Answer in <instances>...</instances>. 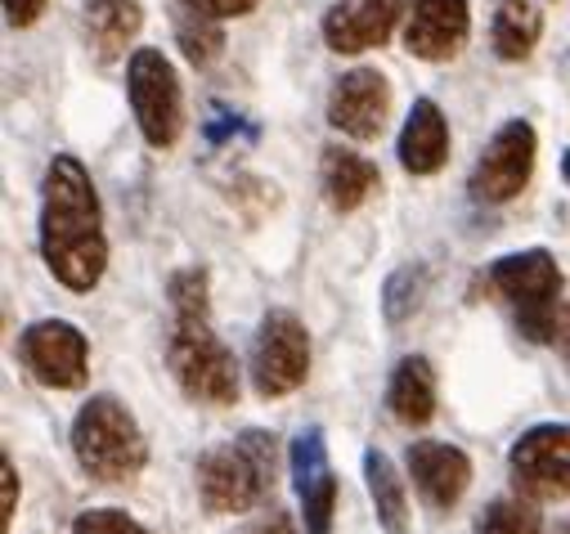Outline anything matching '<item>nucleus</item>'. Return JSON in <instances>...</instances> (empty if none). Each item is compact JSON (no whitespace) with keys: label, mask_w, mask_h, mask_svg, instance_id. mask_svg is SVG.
I'll use <instances>...</instances> for the list:
<instances>
[{"label":"nucleus","mask_w":570,"mask_h":534,"mask_svg":"<svg viewBox=\"0 0 570 534\" xmlns=\"http://www.w3.org/2000/svg\"><path fill=\"white\" fill-rule=\"evenodd\" d=\"M41 256L68 293H90L104 279V211L90 171L72 154H55L41 180Z\"/></svg>","instance_id":"nucleus-1"},{"label":"nucleus","mask_w":570,"mask_h":534,"mask_svg":"<svg viewBox=\"0 0 570 534\" xmlns=\"http://www.w3.org/2000/svg\"><path fill=\"white\" fill-rule=\"evenodd\" d=\"M167 293H171V310H176L167 359H171L180 390L189 399H198V405H212V409L238 405V364H234V350L212 328L207 270L171 275Z\"/></svg>","instance_id":"nucleus-2"},{"label":"nucleus","mask_w":570,"mask_h":534,"mask_svg":"<svg viewBox=\"0 0 570 534\" xmlns=\"http://www.w3.org/2000/svg\"><path fill=\"white\" fill-rule=\"evenodd\" d=\"M274 463H278V441L256 427L243 432L238 441L212 445L194 467L203 507L212 516H234V512L261 507L274 485Z\"/></svg>","instance_id":"nucleus-3"},{"label":"nucleus","mask_w":570,"mask_h":534,"mask_svg":"<svg viewBox=\"0 0 570 534\" xmlns=\"http://www.w3.org/2000/svg\"><path fill=\"white\" fill-rule=\"evenodd\" d=\"M72 458L90 481L126 485L145 472L149 441L117 395H90L72 418Z\"/></svg>","instance_id":"nucleus-4"},{"label":"nucleus","mask_w":570,"mask_h":534,"mask_svg":"<svg viewBox=\"0 0 570 534\" xmlns=\"http://www.w3.org/2000/svg\"><path fill=\"white\" fill-rule=\"evenodd\" d=\"M490 288L517 310V324L530 342H557L561 324V270L552 251L530 247V251H508L490 265Z\"/></svg>","instance_id":"nucleus-5"},{"label":"nucleus","mask_w":570,"mask_h":534,"mask_svg":"<svg viewBox=\"0 0 570 534\" xmlns=\"http://www.w3.org/2000/svg\"><path fill=\"white\" fill-rule=\"evenodd\" d=\"M126 95L139 121V136L154 149H171L185 130V95H180V77L171 59L154 46H139L126 63Z\"/></svg>","instance_id":"nucleus-6"},{"label":"nucleus","mask_w":570,"mask_h":534,"mask_svg":"<svg viewBox=\"0 0 570 534\" xmlns=\"http://www.w3.org/2000/svg\"><path fill=\"white\" fill-rule=\"evenodd\" d=\"M252 386L261 399L293 395L311 377V333L293 310H269L252 337V359H247Z\"/></svg>","instance_id":"nucleus-7"},{"label":"nucleus","mask_w":570,"mask_h":534,"mask_svg":"<svg viewBox=\"0 0 570 534\" xmlns=\"http://www.w3.org/2000/svg\"><path fill=\"white\" fill-rule=\"evenodd\" d=\"M508 472H512L517 494H525L534 503L570 498V423H539V427H530L512 445Z\"/></svg>","instance_id":"nucleus-8"},{"label":"nucleus","mask_w":570,"mask_h":534,"mask_svg":"<svg viewBox=\"0 0 570 534\" xmlns=\"http://www.w3.org/2000/svg\"><path fill=\"white\" fill-rule=\"evenodd\" d=\"M534 149H539V140H534V126L530 121H521V117L503 121L494 130V140L485 145L481 162L472 167V180H468L472 198L476 202H490V207L512 202L530 185V176H534Z\"/></svg>","instance_id":"nucleus-9"},{"label":"nucleus","mask_w":570,"mask_h":534,"mask_svg":"<svg viewBox=\"0 0 570 534\" xmlns=\"http://www.w3.org/2000/svg\"><path fill=\"white\" fill-rule=\"evenodd\" d=\"M19 359L41 386L77 390L86 382V373H90V342L68 319H37L19 337Z\"/></svg>","instance_id":"nucleus-10"},{"label":"nucleus","mask_w":570,"mask_h":534,"mask_svg":"<svg viewBox=\"0 0 570 534\" xmlns=\"http://www.w3.org/2000/svg\"><path fill=\"white\" fill-rule=\"evenodd\" d=\"M288 463H293V490H297V503H302V521H306V534H333V516H337V476H333V463H328V441L320 427H306L293 449H288Z\"/></svg>","instance_id":"nucleus-11"},{"label":"nucleus","mask_w":570,"mask_h":534,"mask_svg":"<svg viewBox=\"0 0 570 534\" xmlns=\"http://www.w3.org/2000/svg\"><path fill=\"white\" fill-rule=\"evenodd\" d=\"M391 112V81L377 68H351L328 95V126L351 140H377Z\"/></svg>","instance_id":"nucleus-12"},{"label":"nucleus","mask_w":570,"mask_h":534,"mask_svg":"<svg viewBox=\"0 0 570 534\" xmlns=\"http://www.w3.org/2000/svg\"><path fill=\"white\" fill-rule=\"evenodd\" d=\"M472 32L468 0H413L404 23V50L426 63H450Z\"/></svg>","instance_id":"nucleus-13"},{"label":"nucleus","mask_w":570,"mask_h":534,"mask_svg":"<svg viewBox=\"0 0 570 534\" xmlns=\"http://www.w3.org/2000/svg\"><path fill=\"white\" fill-rule=\"evenodd\" d=\"M409 476H413V490L422 494L426 507L450 512L472 485V458L445 441H413L409 445Z\"/></svg>","instance_id":"nucleus-14"},{"label":"nucleus","mask_w":570,"mask_h":534,"mask_svg":"<svg viewBox=\"0 0 570 534\" xmlns=\"http://www.w3.org/2000/svg\"><path fill=\"white\" fill-rule=\"evenodd\" d=\"M404 14V0H337L324 14V41L337 55H364L382 46Z\"/></svg>","instance_id":"nucleus-15"},{"label":"nucleus","mask_w":570,"mask_h":534,"mask_svg":"<svg viewBox=\"0 0 570 534\" xmlns=\"http://www.w3.org/2000/svg\"><path fill=\"white\" fill-rule=\"evenodd\" d=\"M395 154L409 176H436L450 162V121L436 99H413Z\"/></svg>","instance_id":"nucleus-16"},{"label":"nucleus","mask_w":570,"mask_h":534,"mask_svg":"<svg viewBox=\"0 0 570 534\" xmlns=\"http://www.w3.org/2000/svg\"><path fill=\"white\" fill-rule=\"evenodd\" d=\"M436 368L426 355H404L391 373V386H386V405L395 414V423L404 427H426L436 418Z\"/></svg>","instance_id":"nucleus-17"},{"label":"nucleus","mask_w":570,"mask_h":534,"mask_svg":"<svg viewBox=\"0 0 570 534\" xmlns=\"http://www.w3.org/2000/svg\"><path fill=\"white\" fill-rule=\"evenodd\" d=\"M377 185H382V176H377V167H373L364 154L337 149V145L324 149L320 189H324V198H328L333 211H355V207H364V202L377 194Z\"/></svg>","instance_id":"nucleus-18"},{"label":"nucleus","mask_w":570,"mask_h":534,"mask_svg":"<svg viewBox=\"0 0 570 534\" xmlns=\"http://www.w3.org/2000/svg\"><path fill=\"white\" fill-rule=\"evenodd\" d=\"M543 32V10L534 0H494V23H490V41L494 55L508 63L530 59V50L539 46Z\"/></svg>","instance_id":"nucleus-19"},{"label":"nucleus","mask_w":570,"mask_h":534,"mask_svg":"<svg viewBox=\"0 0 570 534\" xmlns=\"http://www.w3.org/2000/svg\"><path fill=\"white\" fill-rule=\"evenodd\" d=\"M86 41L104 63H112L139 32V0H86Z\"/></svg>","instance_id":"nucleus-20"},{"label":"nucleus","mask_w":570,"mask_h":534,"mask_svg":"<svg viewBox=\"0 0 570 534\" xmlns=\"http://www.w3.org/2000/svg\"><path fill=\"white\" fill-rule=\"evenodd\" d=\"M171 28H176V41L194 68H207L220 59V50H225L220 19L212 10H203L198 0H171Z\"/></svg>","instance_id":"nucleus-21"},{"label":"nucleus","mask_w":570,"mask_h":534,"mask_svg":"<svg viewBox=\"0 0 570 534\" xmlns=\"http://www.w3.org/2000/svg\"><path fill=\"white\" fill-rule=\"evenodd\" d=\"M364 481H368V498L377 507V521L386 534H404L409 530V494H404V476L395 472V463L382 449L364 454Z\"/></svg>","instance_id":"nucleus-22"},{"label":"nucleus","mask_w":570,"mask_h":534,"mask_svg":"<svg viewBox=\"0 0 570 534\" xmlns=\"http://www.w3.org/2000/svg\"><path fill=\"white\" fill-rule=\"evenodd\" d=\"M426 288H432V270H426L422 260H413V265H400V270L386 279V288H382V315H386L391 324H404V319H413V315L422 310V297H426Z\"/></svg>","instance_id":"nucleus-23"},{"label":"nucleus","mask_w":570,"mask_h":534,"mask_svg":"<svg viewBox=\"0 0 570 534\" xmlns=\"http://www.w3.org/2000/svg\"><path fill=\"white\" fill-rule=\"evenodd\" d=\"M472 534H539V512L534 498L517 494V498H494L485 507V516L476 521Z\"/></svg>","instance_id":"nucleus-24"},{"label":"nucleus","mask_w":570,"mask_h":534,"mask_svg":"<svg viewBox=\"0 0 570 534\" xmlns=\"http://www.w3.org/2000/svg\"><path fill=\"white\" fill-rule=\"evenodd\" d=\"M72 534H154V530H145L135 516H126L121 507H86L72 521Z\"/></svg>","instance_id":"nucleus-25"},{"label":"nucleus","mask_w":570,"mask_h":534,"mask_svg":"<svg viewBox=\"0 0 570 534\" xmlns=\"http://www.w3.org/2000/svg\"><path fill=\"white\" fill-rule=\"evenodd\" d=\"M238 534H297V525H293V516L283 512V507H265V512H256Z\"/></svg>","instance_id":"nucleus-26"},{"label":"nucleus","mask_w":570,"mask_h":534,"mask_svg":"<svg viewBox=\"0 0 570 534\" xmlns=\"http://www.w3.org/2000/svg\"><path fill=\"white\" fill-rule=\"evenodd\" d=\"M50 0H6V19L10 28H32L41 14H46Z\"/></svg>","instance_id":"nucleus-27"},{"label":"nucleus","mask_w":570,"mask_h":534,"mask_svg":"<svg viewBox=\"0 0 570 534\" xmlns=\"http://www.w3.org/2000/svg\"><path fill=\"white\" fill-rule=\"evenodd\" d=\"M203 10H212L216 19H243V14H252L261 0H198Z\"/></svg>","instance_id":"nucleus-28"},{"label":"nucleus","mask_w":570,"mask_h":534,"mask_svg":"<svg viewBox=\"0 0 570 534\" xmlns=\"http://www.w3.org/2000/svg\"><path fill=\"white\" fill-rule=\"evenodd\" d=\"M14 498H19V472L6 458V503H0V530H10V521H14Z\"/></svg>","instance_id":"nucleus-29"},{"label":"nucleus","mask_w":570,"mask_h":534,"mask_svg":"<svg viewBox=\"0 0 570 534\" xmlns=\"http://www.w3.org/2000/svg\"><path fill=\"white\" fill-rule=\"evenodd\" d=\"M557 342H561V346L570 350V306L561 310V324H557Z\"/></svg>","instance_id":"nucleus-30"},{"label":"nucleus","mask_w":570,"mask_h":534,"mask_svg":"<svg viewBox=\"0 0 570 534\" xmlns=\"http://www.w3.org/2000/svg\"><path fill=\"white\" fill-rule=\"evenodd\" d=\"M561 171H566V180H570V149H566V162H561Z\"/></svg>","instance_id":"nucleus-31"},{"label":"nucleus","mask_w":570,"mask_h":534,"mask_svg":"<svg viewBox=\"0 0 570 534\" xmlns=\"http://www.w3.org/2000/svg\"><path fill=\"white\" fill-rule=\"evenodd\" d=\"M552 534H570V521H561V525H557V530H552Z\"/></svg>","instance_id":"nucleus-32"}]
</instances>
